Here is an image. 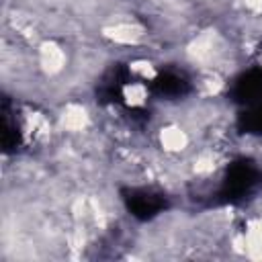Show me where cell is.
I'll use <instances>...</instances> for the list:
<instances>
[{
	"label": "cell",
	"mask_w": 262,
	"mask_h": 262,
	"mask_svg": "<svg viewBox=\"0 0 262 262\" xmlns=\"http://www.w3.org/2000/svg\"><path fill=\"white\" fill-rule=\"evenodd\" d=\"M262 182V170L252 160H237L227 168L223 184L217 192L219 203H239L252 194Z\"/></svg>",
	"instance_id": "obj_1"
},
{
	"label": "cell",
	"mask_w": 262,
	"mask_h": 262,
	"mask_svg": "<svg viewBox=\"0 0 262 262\" xmlns=\"http://www.w3.org/2000/svg\"><path fill=\"white\" fill-rule=\"evenodd\" d=\"M125 205L129 209V213L141 221H147L151 217H156L158 213H162L168 205L166 196L162 192L156 190H147V188H131L123 192Z\"/></svg>",
	"instance_id": "obj_2"
},
{
	"label": "cell",
	"mask_w": 262,
	"mask_h": 262,
	"mask_svg": "<svg viewBox=\"0 0 262 262\" xmlns=\"http://www.w3.org/2000/svg\"><path fill=\"white\" fill-rule=\"evenodd\" d=\"M229 96L233 102L248 106L252 102H256L258 98H262V70L254 68L246 74H242L239 78H235Z\"/></svg>",
	"instance_id": "obj_3"
},
{
	"label": "cell",
	"mask_w": 262,
	"mask_h": 262,
	"mask_svg": "<svg viewBox=\"0 0 262 262\" xmlns=\"http://www.w3.org/2000/svg\"><path fill=\"white\" fill-rule=\"evenodd\" d=\"M129 80V70L121 63L113 66L104 76H102V82L98 84V90H96V96L100 102H117L123 98V86L125 82Z\"/></svg>",
	"instance_id": "obj_4"
},
{
	"label": "cell",
	"mask_w": 262,
	"mask_h": 262,
	"mask_svg": "<svg viewBox=\"0 0 262 262\" xmlns=\"http://www.w3.org/2000/svg\"><path fill=\"white\" fill-rule=\"evenodd\" d=\"M151 90L154 94L158 96H166V98H180L184 96L190 86H188V80L176 72H164L160 74L154 82H151Z\"/></svg>",
	"instance_id": "obj_5"
},
{
	"label": "cell",
	"mask_w": 262,
	"mask_h": 262,
	"mask_svg": "<svg viewBox=\"0 0 262 262\" xmlns=\"http://www.w3.org/2000/svg\"><path fill=\"white\" fill-rule=\"evenodd\" d=\"M237 125L244 133H262V98L244 106V111L237 117Z\"/></svg>",
	"instance_id": "obj_6"
},
{
	"label": "cell",
	"mask_w": 262,
	"mask_h": 262,
	"mask_svg": "<svg viewBox=\"0 0 262 262\" xmlns=\"http://www.w3.org/2000/svg\"><path fill=\"white\" fill-rule=\"evenodd\" d=\"M20 145V133L18 127L8 117V106H2V147L4 151H12Z\"/></svg>",
	"instance_id": "obj_7"
}]
</instances>
